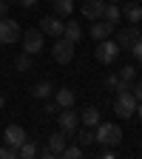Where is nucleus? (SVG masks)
<instances>
[{
    "label": "nucleus",
    "mask_w": 142,
    "mask_h": 159,
    "mask_svg": "<svg viewBox=\"0 0 142 159\" xmlns=\"http://www.w3.org/2000/svg\"><path fill=\"white\" fill-rule=\"evenodd\" d=\"M139 29H142V23H139Z\"/></svg>",
    "instance_id": "nucleus-39"
},
{
    "label": "nucleus",
    "mask_w": 142,
    "mask_h": 159,
    "mask_svg": "<svg viewBox=\"0 0 142 159\" xmlns=\"http://www.w3.org/2000/svg\"><path fill=\"white\" fill-rule=\"evenodd\" d=\"M3 105H6V97H3V94H0V108H3Z\"/></svg>",
    "instance_id": "nucleus-35"
},
{
    "label": "nucleus",
    "mask_w": 142,
    "mask_h": 159,
    "mask_svg": "<svg viewBox=\"0 0 142 159\" xmlns=\"http://www.w3.org/2000/svg\"><path fill=\"white\" fill-rule=\"evenodd\" d=\"M119 80H122V83H131V85H134V80H136V68H134V66H125L122 71H119Z\"/></svg>",
    "instance_id": "nucleus-25"
},
{
    "label": "nucleus",
    "mask_w": 142,
    "mask_h": 159,
    "mask_svg": "<svg viewBox=\"0 0 142 159\" xmlns=\"http://www.w3.org/2000/svg\"><path fill=\"white\" fill-rule=\"evenodd\" d=\"M48 116H54V114H60V105H57V99H46V108H43Z\"/></svg>",
    "instance_id": "nucleus-27"
},
{
    "label": "nucleus",
    "mask_w": 142,
    "mask_h": 159,
    "mask_svg": "<svg viewBox=\"0 0 142 159\" xmlns=\"http://www.w3.org/2000/svg\"><path fill=\"white\" fill-rule=\"evenodd\" d=\"M103 156H105V159H114V156H117V151H114V148H108V151H103Z\"/></svg>",
    "instance_id": "nucleus-33"
},
{
    "label": "nucleus",
    "mask_w": 142,
    "mask_h": 159,
    "mask_svg": "<svg viewBox=\"0 0 142 159\" xmlns=\"http://www.w3.org/2000/svg\"><path fill=\"white\" fill-rule=\"evenodd\" d=\"M14 66H17V71H29V68L34 66V63H31V54H26V51H23V54L17 57V63H14Z\"/></svg>",
    "instance_id": "nucleus-24"
},
{
    "label": "nucleus",
    "mask_w": 142,
    "mask_h": 159,
    "mask_svg": "<svg viewBox=\"0 0 142 159\" xmlns=\"http://www.w3.org/2000/svg\"><path fill=\"white\" fill-rule=\"evenodd\" d=\"M119 83H122V80H119V74H111V77L105 80V85H108V88H114V91L119 88Z\"/></svg>",
    "instance_id": "nucleus-29"
},
{
    "label": "nucleus",
    "mask_w": 142,
    "mask_h": 159,
    "mask_svg": "<svg viewBox=\"0 0 142 159\" xmlns=\"http://www.w3.org/2000/svg\"><path fill=\"white\" fill-rule=\"evenodd\" d=\"M51 57L57 60L60 66H68L71 60H74V43L66 37H57V43L51 46Z\"/></svg>",
    "instance_id": "nucleus-7"
},
{
    "label": "nucleus",
    "mask_w": 142,
    "mask_h": 159,
    "mask_svg": "<svg viewBox=\"0 0 142 159\" xmlns=\"http://www.w3.org/2000/svg\"><path fill=\"white\" fill-rule=\"evenodd\" d=\"M54 99H57V105H60V108H74L77 94H74L71 88H60V91H54Z\"/></svg>",
    "instance_id": "nucleus-16"
},
{
    "label": "nucleus",
    "mask_w": 142,
    "mask_h": 159,
    "mask_svg": "<svg viewBox=\"0 0 142 159\" xmlns=\"http://www.w3.org/2000/svg\"><path fill=\"white\" fill-rule=\"evenodd\" d=\"M63 37H66V40H71V43L77 46L80 40H83V29H80V23L68 20V23H66V29H63Z\"/></svg>",
    "instance_id": "nucleus-17"
},
{
    "label": "nucleus",
    "mask_w": 142,
    "mask_h": 159,
    "mask_svg": "<svg viewBox=\"0 0 142 159\" xmlns=\"http://www.w3.org/2000/svg\"><path fill=\"white\" fill-rule=\"evenodd\" d=\"M57 128L63 131V134H68V136H74L77 128H80V114L74 108H60V114H57Z\"/></svg>",
    "instance_id": "nucleus-6"
},
{
    "label": "nucleus",
    "mask_w": 142,
    "mask_h": 159,
    "mask_svg": "<svg viewBox=\"0 0 142 159\" xmlns=\"http://www.w3.org/2000/svg\"><path fill=\"white\" fill-rule=\"evenodd\" d=\"M0 159H17V148L9 145V142H3V145H0Z\"/></svg>",
    "instance_id": "nucleus-26"
},
{
    "label": "nucleus",
    "mask_w": 142,
    "mask_h": 159,
    "mask_svg": "<svg viewBox=\"0 0 142 159\" xmlns=\"http://www.w3.org/2000/svg\"><path fill=\"white\" fill-rule=\"evenodd\" d=\"M80 3H83V0H80Z\"/></svg>",
    "instance_id": "nucleus-40"
},
{
    "label": "nucleus",
    "mask_w": 142,
    "mask_h": 159,
    "mask_svg": "<svg viewBox=\"0 0 142 159\" xmlns=\"http://www.w3.org/2000/svg\"><path fill=\"white\" fill-rule=\"evenodd\" d=\"M63 29H66V23H63L57 14H48V17L40 20V31L48 34V37H63Z\"/></svg>",
    "instance_id": "nucleus-10"
},
{
    "label": "nucleus",
    "mask_w": 142,
    "mask_h": 159,
    "mask_svg": "<svg viewBox=\"0 0 142 159\" xmlns=\"http://www.w3.org/2000/svg\"><path fill=\"white\" fill-rule=\"evenodd\" d=\"M83 153H85V148H83V145H66L60 156H66V159H80Z\"/></svg>",
    "instance_id": "nucleus-23"
},
{
    "label": "nucleus",
    "mask_w": 142,
    "mask_h": 159,
    "mask_svg": "<svg viewBox=\"0 0 142 159\" xmlns=\"http://www.w3.org/2000/svg\"><path fill=\"white\" fill-rule=\"evenodd\" d=\"M103 17L108 20V23L117 26V23H119V17H122V9H119L117 3H105V14H103Z\"/></svg>",
    "instance_id": "nucleus-21"
},
{
    "label": "nucleus",
    "mask_w": 142,
    "mask_h": 159,
    "mask_svg": "<svg viewBox=\"0 0 142 159\" xmlns=\"http://www.w3.org/2000/svg\"><path fill=\"white\" fill-rule=\"evenodd\" d=\"M139 37H142V29H139L136 23H131V26H125L122 31L117 34V46H119V48H128V51H131V46L136 43Z\"/></svg>",
    "instance_id": "nucleus-9"
},
{
    "label": "nucleus",
    "mask_w": 142,
    "mask_h": 159,
    "mask_svg": "<svg viewBox=\"0 0 142 159\" xmlns=\"http://www.w3.org/2000/svg\"><path fill=\"white\" fill-rule=\"evenodd\" d=\"M46 48V34L43 31H40V26L37 29H29V31H23V51L26 54H40V51H43Z\"/></svg>",
    "instance_id": "nucleus-5"
},
{
    "label": "nucleus",
    "mask_w": 142,
    "mask_h": 159,
    "mask_svg": "<svg viewBox=\"0 0 142 159\" xmlns=\"http://www.w3.org/2000/svg\"><path fill=\"white\" fill-rule=\"evenodd\" d=\"M94 57H97V63H103V66H111L119 60V46H117V40H99L97 48H94Z\"/></svg>",
    "instance_id": "nucleus-2"
},
{
    "label": "nucleus",
    "mask_w": 142,
    "mask_h": 159,
    "mask_svg": "<svg viewBox=\"0 0 142 159\" xmlns=\"http://www.w3.org/2000/svg\"><path fill=\"white\" fill-rule=\"evenodd\" d=\"M136 3H142V0H136Z\"/></svg>",
    "instance_id": "nucleus-38"
},
{
    "label": "nucleus",
    "mask_w": 142,
    "mask_h": 159,
    "mask_svg": "<svg viewBox=\"0 0 142 159\" xmlns=\"http://www.w3.org/2000/svg\"><path fill=\"white\" fill-rule=\"evenodd\" d=\"M17 3H20V6H23V9H34V6L40 3V0H17Z\"/></svg>",
    "instance_id": "nucleus-31"
},
{
    "label": "nucleus",
    "mask_w": 142,
    "mask_h": 159,
    "mask_svg": "<svg viewBox=\"0 0 142 159\" xmlns=\"http://www.w3.org/2000/svg\"><path fill=\"white\" fill-rule=\"evenodd\" d=\"M136 116H139V122H142V102H136Z\"/></svg>",
    "instance_id": "nucleus-34"
},
{
    "label": "nucleus",
    "mask_w": 142,
    "mask_h": 159,
    "mask_svg": "<svg viewBox=\"0 0 142 159\" xmlns=\"http://www.w3.org/2000/svg\"><path fill=\"white\" fill-rule=\"evenodd\" d=\"M94 142L108 145V148H117L119 142H122V128H119L117 122H99L94 128Z\"/></svg>",
    "instance_id": "nucleus-1"
},
{
    "label": "nucleus",
    "mask_w": 142,
    "mask_h": 159,
    "mask_svg": "<svg viewBox=\"0 0 142 159\" xmlns=\"http://www.w3.org/2000/svg\"><path fill=\"white\" fill-rule=\"evenodd\" d=\"M131 54H134V60H136V63H142V37H139L136 43L131 46Z\"/></svg>",
    "instance_id": "nucleus-28"
},
{
    "label": "nucleus",
    "mask_w": 142,
    "mask_h": 159,
    "mask_svg": "<svg viewBox=\"0 0 142 159\" xmlns=\"http://www.w3.org/2000/svg\"><path fill=\"white\" fill-rule=\"evenodd\" d=\"M122 17L128 20V23H136V26H139V23H142V6L136 3V0H134V3H125V6H122Z\"/></svg>",
    "instance_id": "nucleus-15"
},
{
    "label": "nucleus",
    "mask_w": 142,
    "mask_h": 159,
    "mask_svg": "<svg viewBox=\"0 0 142 159\" xmlns=\"http://www.w3.org/2000/svg\"><path fill=\"white\" fill-rule=\"evenodd\" d=\"M131 91H134V97H136V102H142V80H139V83H136Z\"/></svg>",
    "instance_id": "nucleus-30"
},
{
    "label": "nucleus",
    "mask_w": 142,
    "mask_h": 159,
    "mask_svg": "<svg viewBox=\"0 0 142 159\" xmlns=\"http://www.w3.org/2000/svg\"><path fill=\"white\" fill-rule=\"evenodd\" d=\"M17 156H23V159H34V156H40V148H37V142L26 139V142L17 148Z\"/></svg>",
    "instance_id": "nucleus-20"
},
{
    "label": "nucleus",
    "mask_w": 142,
    "mask_h": 159,
    "mask_svg": "<svg viewBox=\"0 0 142 159\" xmlns=\"http://www.w3.org/2000/svg\"><path fill=\"white\" fill-rule=\"evenodd\" d=\"M9 14V3H6V0H0V17H6Z\"/></svg>",
    "instance_id": "nucleus-32"
},
{
    "label": "nucleus",
    "mask_w": 142,
    "mask_h": 159,
    "mask_svg": "<svg viewBox=\"0 0 142 159\" xmlns=\"http://www.w3.org/2000/svg\"><path fill=\"white\" fill-rule=\"evenodd\" d=\"M111 34H114V23H108L105 17H99V20H94V23H91V40H97V43H99V40H108Z\"/></svg>",
    "instance_id": "nucleus-11"
},
{
    "label": "nucleus",
    "mask_w": 142,
    "mask_h": 159,
    "mask_svg": "<svg viewBox=\"0 0 142 159\" xmlns=\"http://www.w3.org/2000/svg\"><path fill=\"white\" fill-rule=\"evenodd\" d=\"M51 6H54V14H57V17H71L74 0H51Z\"/></svg>",
    "instance_id": "nucleus-18"
},
{
    "label": "nucleus",
    "mask_w": 142,
    "mask_h": 159,
    "mask_svg": "<svg viewBox=\"0 0 142 159\" xmlns=\"http://www.w3.org/2000/svg\"><path fill=\"white\" fill-rule=\"evenodd\" d=\"M103 119H99V111L94 108V105H88V108H83L80 111V125H85V128H97Z\"/></svg>",
    "instance_id": "nucleus-14"
},
{
    "label": "nucleus",
    "mask_w": 142,
    "mask_h": 159,
    "mask_svg": "<svg viewBox=\"0 0 142 159\" xmlns=\"http://www.w3.org/2000/svg\"><path fill=\"white\" fill-rule=\"evenodd\" d=\"M6 3H17V0H6Z\"/></svg>",
    "instance_id": "nucleus-36"
},
{
    "label": "nucleus",
    "mask_w": 142,
    "mask_h": 159,
    "mask_svg": "<svg viewBox=\"0 0 142 159\" xmlns=\"http://www.w3.org/2000/svg\"><path fill=\"white\" fill-rule=\"evenodd\" d=\"M20 37H23V34H20L17 20H11V17H0V43L11 46V43H17Z\"/></svg>",
    "instance_id": "nucleus-8"
},
{
    "label": "nucleus",
    "mask_w": 142,
    "mask_h": 159,
    "mask_svg": "<svg viewBox=\"0 0 142 159\" xmlns=\"http://www.w3.org/2000/svg\"><path fill=\"white\" fill-rule=\"evenodd\" d=\"M3 142H9V145L20 148V145L26 142V131H23V125H9V128L3 131Z\"/></svg>",
    "instance_id": "nucleus-13"
},
{
    "label": "nucleus",
    "mask_w": 142,
    "mask_h": 159,
    "mask_svg": "<svg viewBox=\"0 0 142 159\" xmlns=\"http://www.w3.org/2000/svg\"><path fill=\"white\" fill-rule=\"evenodd\" d=\"M114 114H117V116H122V119H128V116L136 114V97H134V91H117Z\"/></svg>",
    "instance_id": "nucleus-3"
},
{
    "label": "nucleus",
    "mask_w": 142,
    "mask_h": 159,
    "mask_svg": "<svg viewBox=\"0 0 142 159\" xmlns=\"http://www.w3.org/2000/svg\"><path fill=\"white\" fill-rule=\"evenodd\" d=\"M105 3L108 0H83V14L88 20H99L105 14Z\"/></svg>",
    "instance_id": "nucleus-12"
},
{
    "label": "nucleus",
    "mask_w": 142,
    "mask_h": 159,
    "mask_svg": "<svg viewBox=\"0 0 142 159\" xmlns=\"http://www.w3.org/2000/svg\"><path fill=\"white\" fill-rule=\"evenodd\" d=\"M31 94H34L37 99H48V97H54V85L48 83V80H43V83H37V85L31 88Z\"/></svg>",
    "instance_id": "nucleus-19"
},
{
    "label": "nucleus",
    "mask_w": 142,
    "mask_h": 159,
    "mask_svg": "<svg viewBox=\"0 0 142 159\" xmlns=\"http://www.w3.org/2000/svg\"><path fill=\"white\" fill-rule=\"evenodd\" d=\"M77 142L83 145V148H91V145H94V131H91V128H83V131L77 128Z\"/></svg>",
    "instance_id": "nucleus-22"
},
{
    "label": "nucleus",
    "mask_w": 142,
    "mask_h": 159,
    "mask_svg": "<svg viewBox=\"0 0 142 159\" xmlns=\"http://www.w3.org/2000/svg\"><path fill=\"white\" fill-rule=\"evenodd\" d=\"M108 3H119V0H108Z\"/></svg>",
    "instance_id": "nucleus-37"
},
{
    "label": "nucleus",
    "mask_w": 142,
    "mask_h": 159,
    "mask_svg": "<svg viewBox=\"0 0 142 159\" xmlns=\"http://www.w3.org/2000/svg\"><path fill=\"white\" fill-rule=\"evenodd\" d=\"M46 139H48V142H46V148L40 151V153H43L46 159H54V156H60V153H63V148L68 145V134H63L60 128H57L54 134H48Z\"/></svg>",
    "instance_id": "nucleus-4"
}]
</instances>
